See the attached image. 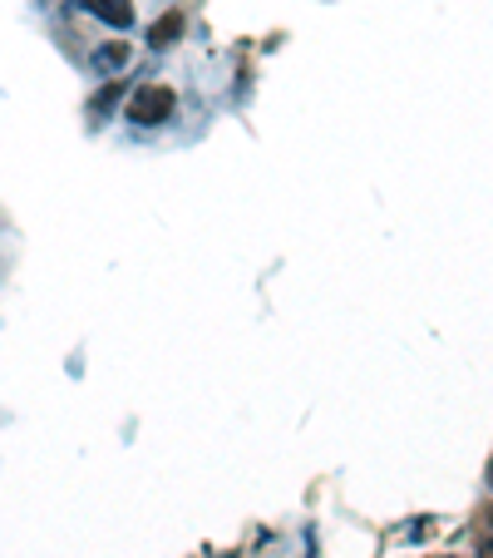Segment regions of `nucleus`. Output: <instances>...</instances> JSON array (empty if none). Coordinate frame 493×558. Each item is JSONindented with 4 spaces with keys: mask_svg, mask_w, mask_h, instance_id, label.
<instances>
[{
    "mask_svg": "<svg viewBox=\"0 0 493 558\" xmlns=\"http://www.w3.org/2000/svg\"><path fill=\"white\" fill-rule=\"evenodd\" d=\"M173 105H178V99H173L169 85H138L134 99H128V119H134L138 129H158V124H169Z\"/></svg>",
    "mask_w": 493,
    "mask_h": 558,
    "instance_id": "nucleus-1",
    "label": "nucleus"
},
{
    "mask_svg": "<svg viewBox=\"0 0 493 558\" xmlns=\"http://www.w3.org/2000/svg\"><path fill=\"white\" fill-rule=\"evenodd\" d=\"M85 11L99 15V21H109L114 31H128V25H134V5H128V0H85Z\"/></svg>",
    "mask_w": 493,
    "mask_h": 558,
    "instance_id": "nucleus-2",
    "label": "nucleus"
},
{
    "mask_svg": "<svg viewBox=\"0 0 493 558\" xmlns=\"http://www.w3.org/2000/svg\"><path fill=\"white\" fill-rule=\"evenodd\" d=\"M178 35H183V15L169 11V15H158V21H153V31H148V45H153V50H169Z\"/></svg>",
    "mask_w": 493,
    "mask_h": 558,
    "instance_id": "nucleus-3",
    "label": "nucleus"
},
{
    "mask_svg": "<svg viewBox=\"0 0 493 558\" xmlns=\"http://www.w3.org/2000/svg\"><path fill=\"white\" fill-rule=\"evenodd\" d=\"M473 548H479V558H493V509L473 514Z\"/></svg>",
    "mask_w": 493,
    "mask_h": 558,
    "instance_id": "nucleus-4",
    "label": "nucleus"
},
{
    "mask_svg": "<svg viewBox=\"0 0 493 558\" xmlns=\"http://www.w3.org/2000/svg\"><path fill=\"white\" fill-rule=\"evenodd\" d=\"M95 64L99 70H119V64H128V45H104V50H95Z\"/></svg>",
    "mask_w": 493,
    "mask_h": 558,
    "instance_id": "nucleus-5",
    "label": "nucleus"
},
{
    "mask_svg": "<svg viewBox=\"0 0 493 558\" xmlns=\"http://www.w3.org/2000/svg\"><path fill=\"white\" fill-rule=\"evenodd\" d=\"M114 99H119V85H109V89H104V95H99V99H95V114H104V109H109V105H114Z\"/></svg>",
    "mask_w": 493,
    "mask_h": 558,
    "instance_id": "nucleus-6",
    "label": "nucleus"
},
{
    "mask_svg": "<svg viewBox=\"0 0 493 558\" xmlns=\"http://www.w3.org/2000/svg\"><path fill=\"white\" fill-rule=\"evenodd\" d=\"M489 485H493V464H489Z\"/></svg>",
    "mask_w": 493,
    "mask_h": 558,
    "instance_id": "nucleus-7",
    "label": "nucleus"
}]
</instances>
